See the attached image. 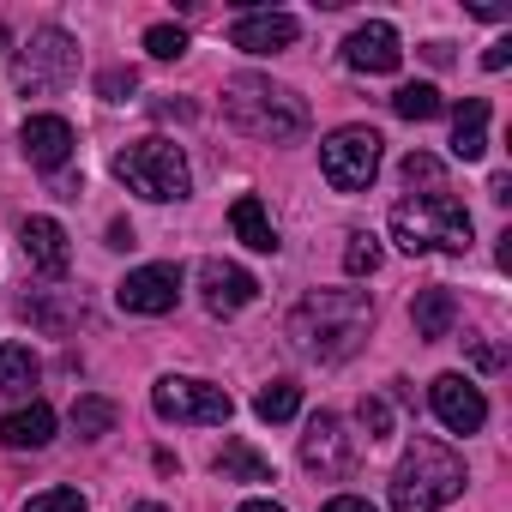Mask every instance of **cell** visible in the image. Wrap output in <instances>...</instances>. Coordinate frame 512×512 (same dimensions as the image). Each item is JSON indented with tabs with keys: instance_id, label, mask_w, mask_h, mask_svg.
I'll return each mask as SVG.
<instances>
[{
	"instance_id": "2",
	"label": "cell",
	"mask_w": 512,
	"mask_h": 512,
	"mask_svg": "<svg viewBox=\"0 0 512 512\" xmlns=\"http://www.w3.org/2000/svg\"><path fill=\"white\" fill-rule=\"evenodd\" d=\"M223 115L260 145H296L308 133V103L290 85H272L266 73H235L223 85Z\"/></svg>"
},
{
	"instance_id": "26",
	"label": "cell",
	"mask_w": 512,
	"mask_h": 512,
	"mask_svg": "<svg viewBox=\"0 0 512 512\" xmlns=\"http://www.w3.org/2000/svg\"><path fill=\"white\" fill-rule=\"evenodd\" d=\"M374 266H380V241H374L368 229H356L350 247H344V272H350V278H368Z\"/></svg>"
},
{
	"instance_id": "7",
	"label": "cell",
	"mask_w": 512,
	"mask_h": 512,
	"mask_svg": "<svg viewBox=\"0 0 512 512\" xmlns=\"http://www.w3.org/2000/svg\"><path fill=\"white\" fill-rule=\"evenodd\" d=\"M151 410L163 422H193V428H217L235 416V398L223 386H205V380H187V374H163L151 386Z\"/></svg>"
},
{
	"instance_id": "16",
	"label": "cell",
	"mask_w": 512,
	"mask_h": 512,
	"mask_svg": "<svg viewBox=\"0 0 512 512\" xmlns=\"http://www.w3.org/2000/svg\"><path fill=\"white\" fill-rule=\"evenodd\" d=\"M19 145H25V157H31L37 169H61L79 139H73V127H67L61 115H31V121L19 127Z\"/></svg>"
},
{
	"instance_id": "5",
	"label": "cell",
	"mask_w": 512,
	"mask_h": 512,
	"mask_svg": "<svg viewBox=\"0 0 512 512\" xmlns=\"http://www.w3.org/2000/svg\"><path fill=\"white\" fill-rule=\"evenodd\" d=\"M115 181L139 199H157V205L193 193V169H187L175 139H133L127 151H115Z\"/></svg>"
},
{
	"instance_id": "22",
	"label": "cell",
	"mask_w": 512,
	"mask_h": 512,
	"mask_svg": "<svg viewBox=\"0 0 512 512\" xmlns=\"http://www.w3.org/2000/svg\"><path fill=\"white\" fill-rule=\"evenodd\" d=\"M37 374H43V362L31 344H0V392H31Z\"/></svg>"
},
{
	"instance_id": "36",
	"label": "cell",
	"mask_w": 512,
	"mask_h": 512,
	"mask_svg": "<svg viewBox=\"0 0 512 512\" xmlns=\"http://www.w3.org/2000/svg\"><path fill=\"white\" fill-rule=\"evenodd\" d=\"M109 247H133V223H109Z\"/></svg>"
},
{
	"instance_id": "13",
	"label": "cell",
	"mask_w": 512,
	"mask_h": 512,
	"mask_svg": "<svg viewBox=\"0 0 512 512\" xmlns=\"http://www.w3.org/2000/svg\"><path fill=\"white\" fill-rule=\"evenodd\" d=\"M398 61H404V43L386 19H368L344 37V67H356V73H398Z\"/></svg>"
},
{
	"instance_id": "20",
	"label": "cell",
	"mask_w": 512,
	"mask_h": 512,
	"mask_svg": "<svg viewBox=\"0 0 512 512\" xmlns=\"http://www.w3.org/2000/svg\"><path fill=\"white\" fill-rule=\"evenodd\" d=\"M410 320H416V338H446L452 332V320H458V302H452V290H422L416 302H410Z\"/></svg>"
},
{
	"instance_id": "29",
	"label": "cell",
	"mask_w": 512,
	"mask_h": 512,
	"mask_svg": "<svg viewBox=\"0 0 512 512\" xmlns=\"http://www.w3.org/2000/svg\"><path fill=\"white\" fill-rule=\"evenodd\" d=\"M25 512H85V494L79 488H43L25 500Z\"/></svg>"
},
{
	"instance_id": "18",
	"label": "cell",
	"mask_w": 512,
	"mask_h": 512,
	"mask_svg": "<svg viewBox=\"0 0 512 512\" xmlns=\"http://www.w3.org/2000/svg\"><path fill=\"white\" fill-rule=\"evenodd\" d=\"M229 229H235V241H247L253 253H278L284 241H278V223H272V211L253 199V193H241L235 205H229Z\"/></svg>"
},
{
	"instance_id": "32",
	"label": "cell",
	"mask_w": 512,
	"mask_h": 512,
	"mask_svg": "<svg viewBox=\"0 0 512 512\" xmlns=\"http://www.w3.org/2000/svg\"><path fill=\"white\" fill-rule=\"evenodd\" d=\"M404 181H410V187H416V181H422V187H440V163H434L428 151H410V157H404Z\"/></svg>"
},
{
	"instance_id": "23",
	"label": "cell",
	"mask_w": 512,
	"mask_h": 512,
	"mask_svg": "<svg viewBox=\"0 0 512 512\" xmlns=\"http://www.w3.org/2000/svg\"><path fill=\"white\" fill-rule=\"evenodd\" d=\"M302 410V386L296 380H272V386H260V398H253V416L260 422H290Z\"/></svg>"
},
{
	"instance_id": "15",
	"label": "cell",
	"mask_w": 512,
	"mask_h": 512,
	"mask_svg": "<svg viewBox=\"0 0 512 512\" xmlns=\"http://www.w3.org/2000/svg\"><path fill=\"white\" fill-rule=\"evenodd\" d=\"M19 241H25V260H31L43 278H67L73 247H67V229H61L55 217H25V223H19Z\"/></svg>"
},
{
	"instance_id": "21",
	"label": "cell",
	"mask_w": 512,
	"mask_h": 512,
	"mask_svg": "<svg viewBox=\"0 0 512 512\" xmlns=\"http://www.w3.org/2000/svg\"><path fill=\"white\" fill-rule=\"evenodd\" d=\"M217 476H223V482H272V458H260L247 440H229V446L217 452Z\"/></svg>"
},
{
	"instance_id": "1",
	"label": "cell",
	"mask_w": 512,
	"mask_h": 512,
	"mask_svg": "<svg viewBox=\"0 0 512 512\" xmlns=\"http://www.w3.org/2000/svg\"><path fill=\"white\" fill-rule=\"evenodd\" d=\"M368 326H374V302L362 290H314L290 314V344L308 362H350L368 344Z\"/></svg>"
},
{
	"instance_id": "10",
	"label": "cell",
	"mask_w": 512,
	"mask_h": 512,
	"mask_svg": "<svg viewBox=\"0 0 512 512\" xmlns=\"http://www.w3.org/2000/svg\"><path fill=\"white\" fill-rule=\"evenodd\" d=\"M428 404H434V416H440L452 434H476V428L488 422V398H482V386L464 380V374H440V380L428 386Z\"/></svg>"
},
{
	"instance_id": "34",
	"label": "cell",
	"mask_w": 512,
	"mask_h": 512,
	"mask_svg": "<svg viewBox=\"0 0 512 512\" xmlns=\"http://www.w3.org/2000/svg\"><path fill=\"white\" fill-rule=\"evenodd\" d=\"M326 512H374V500H362V494H338V500H326Z\"/></svg>"
},
{
	"instance_id": "19",
	"label": "cell",
	"mask_w": 512,
	"mask_h": 512,
	"mask_svg": "<svg viewBox=\"0 0 512 512\" xmlns=\"http://www.w3.org/2000/svg\"><path fill=\"white\" fill-rule=\"evenodd\" d=\"M482 151H488V97H464L452 109V157L476 163Z\"/></svg>"
},
{
	"instance_id": "6",
	"label": "cell",
	"mask_w": 512,
	"mask_h": 512,
	"mask_svg": "<svg viewBox=\"0 0 512 512\" xmlns=\"http://www.w3.org/2000/svg\"><path fill=\"white\" fill-rule=\"evenodd\" d=\"M73 73H79V43H73L61 25L31 31V43H25L19 61H13V85H19L25 97H49V91L73 85Z\"/></svg>"
},
{
	"instance_id": "39",
	"label": "cell",
	"mask_w": 512,
	"mask_h": 512,
	"mask_svg": "<svg viewBox=\"0 0 512 512\" xmlns=\"http://www.w3.org/2000/svg\"><path fill=\"white\" fill-rule=\"evenodd\" d=\"M133 512H169V506H157V500H139V506H133Z\"/></svg>"
},
{
	"instance_id": "14",
	"label": "cell",
	"mask_w": 512,
	"mask_h": 512,
	"mask_svg": "<svg viewBox=\"0 0 512 512\" xmlns=\"http://www.w3.org/2000/svg\"><path fill=\"white\" fill-rule=\"evenodd\" d=\"M199 296H205L211 314H241L253 296H260V284H253V272L235 266V260H205L199 266Z\"/></svg>"
},
{
	"instance_id": "25",
	"label": "cell",
	"mask_w": 512,
	"mask_h": 512,
	"mask_svg": "<svg viewBox=\"0 0 512 512\" xmlns=\"http://www.w3.org/2000/svg\"><path fill=\"white\" fill-rule=\"evenodd\" d=\"M109 428H115V404L109 398H79L73 404V434L79 440H103Z\"/></svg>"
},
{
	"instance_id": "11",
	"label": "cell",
	"mask_w": 512,
	"mask_h": 512,
	"mask_svg": "<svg viewBox=\"0 0 512 512\" xmlns=\"http://www.w3.org/2000/svg\"><path fill=\"white\" fill-rule=\"evenodd\" d=\"M296 37H302V19L296 13H272V7L241 13L229 25V43L247 49V55H284V49H296Z\"/></svg>"
},
{
	"instance_id": "3",
	"label": "cell",
	"mask_w": 512,
	"mask_h": 512,
	"mask_svg": "<svg viewBox=\"0 0 512 512\" xmlns=\"http://www.w3.org/2000/svg\"><path fill=\"white\" fill-rule=\"evenodd\" d=\"M464 494V458L440 440H410L392 470V512H440Z\"/></svg>"
},
{
	"instance_id": "27",
	"label": "cell",
	"mask_w": 512,
	"mask_h": 512,
	"mask_svg": "<svg viewBox=\"0 0 512 512\" xmlns=\"http://www.w3.org/2000/svg\"><path fill=\"white\" fill-rule=\"evenodd\" d=\"M19 314H25V320H37L43 332H67V326L79 320V308H61V302H43V296H31V302H19Z\"/></svg>"
},
{
	"instance_id": "38",
	"label": "cell",
	"mask_w": 512,
	"mask_h": 512,
	"mask_svg": "<svg viewBox=\"0 0 512 512\" xmlns=\"http://www.w3.org/2000/svg\"><path fill=\"white\" fill-rule=\"evenodd\" d=\"M235 512H284V506H278V500H241Z\"/></svg>"
},
{
	"instance_id": "12",
	"label": "cell",
	"mask_w": 512,
	"mask_h": 512,
	"mask_svg": "<svg viewBox=\"0 0 512 512\" xmlns=\"http://www.w3.org/2000/svg\"><path fill=\"white\" fill-rule=\"evenodd\" d=\"M115 302L127 314H169L181 302V266H139V272H127Z\"/></svg>"
},
{
	"instance_id": "30",
	"label": "cell",
	"mask_w": 512,
	"mask_h": 512,
	"mask_svg": "<svg viewBox=\"0 0 512 512\" xmlns=\"http://www.w3.org/2000/svg\"><path fill=\"white\" fill-rule=\"evenodd\" d=\"M133 91H139V73H133V67H109V73L97 79V97H103V103H127Z\"/></svg>"
},
{
	"instance_id": "40",
	"label": "cell",
	"mask_w": 512,
	"mask_h": 512,
	"mask_svg": "<svg viewBox=\"0 0 512 512\" xmlns=\"http://www.w3.org/2000/svg\"><path fill=\"white\" fill-rule=\"evenodd\" d=\"M0 49H7V25H0Z\"/></svg>"
},
{
	"instance_id": "24",
	"label": "cell",
	"mask_w": 512,
	"mask_h": 512,
	"mask_svg": "<svg viewBox=\"0 0 512 512\" xmlns=\"http://www.w3.org/2000/svg\"><path fill=\"white\" fill-rule=\"evenodd\" d=\"M446 103H440V91L434 85H398L392 91V115H404V121H434Z\"/></svg>"
},
{
	"instance_id": "35",
	"label": "cell",
	"mask_w": 512,
	"mask_h": 512,
	"mask_svg": "<svg viewBox=\"0 0 512 512\" xmlns=\"http://www.w3.org/2000/svg\"><path fill=\"white\" fill-rule=\"evenodd\" d=\"M506 61H512V43H506V37H500V43H494V49H488V55H482V67H488V73H500V67H506Z\"/></svg>"
},
{
	"instance_id": "8",
	"label": "cell",
	"mask_w": 512,
	"mask_h": 512,
	"mask_svg": "<svg viewBox=\"0 0 512 512\" xmlns=\"http://www.w3.org/2000/svg\"><path fill=\"white\" fill-rule=\"evenodd\" d=\"M380 133L374 127H338L326 145H320V169H326V181L338 187V193H362V187H374V175H380Z\"/></svg>"
},
{
	"instance_id": "37",
	"label": "cell",
	"mask_w": 512,
	"mask_h": 512,
	"mask_svg": "<svg viewBox=\"0 0 512 512\" xmlns=\"http://www.w3.org/2000/svg\"><path fill=\"white\" fill-rule=\"evenodd\" d=\"M488 199H500V205H506V199H512V181H506V175H494V181H488Z\"/></svg>"
},
{
	"instance_id": "33",
	"label": "cell",
	"mask_w": 512,
	"mask_h": 512,
	"mask_svg": "<svg viewBox=\"0 0 512 512\" xmlns=\"http://www.w3.org/2000/svg\"><path fill=\"white\" fill-rule=\"evenodd\" d=\"M470 362H476V368H482V374H494V368H500V362H506V356H500V350H494V344H482V338H470Z\"/></svg>"
},
{
	"instance_id": "9",
	"label": "cell",
	"mask_w": 512,
	"mask_h": 512,
	"mask_svg": "<svg viewBox=\"0 0 512 512\" xmlns=\"http://www.w3.org/2000/svg\"><path fill=\"white\" fill-rule=\"evenodd\" d=\"M302 464H308L314 476H350V470H356V434H350L332 410H320V416L308 422V434H302Z\"/></svg>"
},
{
	"instance_id": "17",
	"label": "cell",
	"mask_w": 512,
	"mask_h": 512,
	"mask_svg": "<svg viewBox=\"0 0 512 512\" xmlns=\"http://www.w3.org/2000/svg\"><path fill=\"white\" fill-rule=\"evenodd\" d=\"M0 440H7L13 452H37V446H49V440H55V410H49L43 398L7 410V416H0Z\"/></svg>"
},
{
	"instance_id": "4",
	"label": "cell",
	"mask_w": 512,
	"mask_h": 512,
	"mask_svg": "<svg viewBox=\"0 0 512 512\" xmlns=\"http://www.w3.org/2000/svg\"><path fill=\"white\" fill-rule=\"evenodd\" d=\"M392 241H398L404 253H434V247L470 253V211H464L446 187L416 193V199H398V205H392Z\"/></svg>"
},
{
	"instance_id": "28",
	"label": "cell",
	"mask_w": 512,
	"mask_h": 512,
	"mask_svg": "<svg viewBox=\"0 0 512 512\" xmlns=\"http://www.w3.org/2000/svg\"><path fill=\"white\" fill-rule=\"evenodd\" d=\"M145 49H151L157 61H181V55H187V31H181V25H151V31H145Z\"/></svg>"
},
{
	"instance_id": "31",
	"label": "cell",
	"mask_w": 512,
	"mask_h": 512,
	"mask_svg": "<svg viewBox=\"0 0 512 512\" xmlns=\"http://www.w3.org/2000/svg\"><path fill=\"white\" fill-rule=\"evenodd\" d=\"M362 428H368V440H392V404L386 398H362Z\"/></svg>"
}]
</instances>
